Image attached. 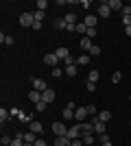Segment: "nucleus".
I'll return each instance as SVG.
<instances>
[{
	"instance_id": "38",
	"label": "nucleus",
	"mask_w": 131,
	"mask_h": 146,
	"mask_svg": "<svg viewBox=\"0 0 131 146\" xmlns=\"http://www.w3.org/2000/svg\"><path fill=\"white\" fill-rule=\"evenodd\" d=\"M9 113H11V118H18L20 113H22V111H20L18 107H11V109H9Z\"/></svg>"
},
{
	"instance_id": "23",
	"label": "nucleus",
	"mask_w": 131,
	"mask_h": 146,
	"mask_svg": "<svg viewBox=\"0 0 131 146\" xmlns=\"http://www.w3.org/2000/svg\"><path fill=\"white\" fill-rule=\"evenodd\" d=\"M98 120H100V122H105V124H107V122L112 120V113H109V111H100V113H98Z\"/></svg>"
},
{
	"instance_id": "51",
	"label": "nucleus",
	"mask_w": 131,
	"mask_h": 146,
	"mask_svg": "<svg viewBox=\"0 0 131 146\" xmlns=\"http://www.w3.org/2000/svg\"><path fill=\"white\" fill-rule=\"evenodd\" d=\"M129 127H131V120H129Z\"/></svg>"
},
{
	"instance_id": "46",
	"label": "nucleus",
	"mask_w": 131,
	"mask_h": 146,
	"mask_svg": "<svg viewBox=\"0 0 131 146\" xmlns=\"http://www.w3.org/2000/svg\"><path fill=\"white\" fill-rule=\"evenodd\" d=\"M66 31H68V33H74V31H76V24H68V29H66Z\"/></svg>"
},
{
	"instance_id": "4",
	"label": "nucleus",
	"mask_w": 131,
	"mask_h": 146,
	"mask_svg": "<svg viewBox=\"0 0 131 146\" xmlns=\"http://www.w3.org/2000/svg\"><path fill=\"white\" fill-rule=\"evenodd\" d=\"M20 24H22V26H31V29H33V24H35L33 13H22V15H20Z\"/></svg>"
},
{
	"instance_id": "12",
	"label": "nucleus",
	"mask_w": 131,
	"mask_h": 146,
	"mask_svg": "<svg viewBox=\"0 0 131 146\" xmlns=\"http://www.w3.org/2000/svg\"><path fill=\"white\" fill-rule=\"evenodd\" d=\"M29 100L37 105L39 100H42V92H37V90H31V92H29Z\"/></svg>"
},
{
	"instance_id": "8",
	"label": "nucleus",
	"mask_w": 131,
	"mask_h": 146,
	"mask_svg": "<svg viewBox=\"0 0 131 146\" xmlns=\"http://www.w3.org/2000/svg\"><path fill=\"white\" fill-rule=\"evenodd\" d=\"M55 92H53V90H50V87H48V90H46V92H42V100H44V103H46V105H50V103H53V100H55Z\"/></svg>"
},
{
	"instance_id": "35",
	"label": "nucleus",
	"mask_w": 131,
	"mask_h": 146,
	"mask_svg": "<svg viewBox=\"0 0 131 146\" xmlns=\"http://www.w3.org/2000/svg\"><path fill=\"white\" fill-rule=\"evenodd\" d=\"M46 7H48V0H37V9L39 11H46Z\"/></svg>"
},
{
	"instance_id": "7",
	"label": "nucleus",
	"mask_w": 131,
	"mask_h": 146,
	"mask_svg": "<svg viewBox=\"0 0 131 146\" xmlns=\"http://www.w3.org/2000/svg\"><path fill=\"white\" fill-rule=\"evenodd\" d=\"M79 129H81V137H83V135L94 133V124H92V122H79Z\"/></svg>"
},
{
	"instance_id": "26",
	"label": "nucleus",
	"mask_w": 131,
	"mask_h": 146,
	"mask_svg": "<svg viewBox=\"0 0 131 146\" xmlns=\"http://www.w3.org/2000/svg\"><path fill=\"white\" fill-rule=\"evenodd\" d=\"M9 118H11V113H9V109H5V107H2V109H0V122L5 124V120H9Z\"/></svg>"
},
{
	"instance_id": "22",
	"label": "nucleus",
	"mask_w": 131,
	"mask_h": 146,
	"mask_svg": "<svg viewBox=\"0 0 131 146\" xmlns=\"http://www.w3.org/2000/svg\"><path fill=\"white\" fill-rule=\"evenodd\" d=\"M98 79H100V72H98V70H92V72L87 74V81H92V83H96Z\"/></svg>"
},
{
	"instance_id": "16",
	"label": "nucleus",
	"mask_w": 131,
	"mask_h": 146,
	"mask_svg": "<svg viewBox=\"0 0 131 146\" xmlns=\"http://www.w3.org/2000/svg\"><path fill=\"white\" fill-rule=\"evenodd\" d=\"M35 140H37V135L33 133V131H26L24 133V142L26 144H35Z\"/></svg>"
},
{
	"instance_id": "50",
	"label": "nucleus",
	"mask_w": 131,
	"mask_h": 146,
	"mask_svg": "<svg viewBox=\"0 0 131 146\" xmlns=\"http://www.w3.org/2000/svg\"><path fill=\"white\" fill-rule=\"evenodd\" d=\"M129 103H131V94H129Z\"/></svg>"
},
{
	"instance_id": "27",
	"label": "nucleus",
	"mask_w": 131,
	"mask_h": 146,
	"mask_svg": "<svg viewBox=\"0 0 131 146\" xmlns=\"http://www.w3.org/2000/svg\"><path fill=\"white\" fill-rule=\"evenodd\" d=\"M55 146H70L68 137H55Z\"/></svg>"
},
{
	"instance_id": "42",
	"label": "nucleus",
	"mask_w": 131,
	"mask_h": 146,
	"mask_svg": "<svg viewBox=\"0 0 131 146\" xmlns=\"http://www.w3.org/2000/svg\"><path fill=\"white\" fill-rule=\"evenodd\" d=\"M33 146H48V144H46V140H44V137H37Z\"/></svg>"
},
{
	"instance_id": "18",
	"label": "nucleus",
	"mask_w": 131,
	"mask_h": 146,
	"mask_svg": "<svg viewBox=\"0 0 131 146\" xmlns=\"http://www.w3.org/2000/svg\"><path fill=\"white\" fill-rule=\"evenodd\" d=\"M76 63H79V66H87V63H90V55L83 52L81 57H76Z\"/></svg>"
},
{
	"instance_id": "44",
	"label": "nucleus",
	"mask_w": 131,
	"mask_h": 146,
	"mask_svg": "<svg viewBox=\"0 0 131 146\" xmlns=\"http://www.w3.org/2000/svg\"><path fill=\"white\" fill-rule=\"evenodd\" d=\"M70 146H85V144H83V140L79 137V140H72V142H70Z\"/></svg>"
},
{
	"instance_id": "10",
	"label": "nucleus",
	"mask_w": 131,
	"mask_h": 146,
	"mask_svg": "<svg viewBox=\"0 0 131 146\" xmlns=\"http://www.w3.org/2000/svg\"><path fill=\"white\" fill-rule=\"evenodd\" d=\"M55 55H57V57H59V61H61V59H63V61H66V59H68V57H70V50H68V48H66V46H59V48H57V50H55Z\"/></svg>"
},
{
	"instance_id": "48",
	"label": "nucleus",
	"mask_w": 131,
	"mask_h": 146,
	"mask_svg": "<svg viewBox=\"0 0 131 146\" xmlns=\"http://www.w3.org/2000/svg\"><path fill=\"white\" fill-rule=\"evenodd\" d=\"M100 146H112V142H107V144H100Z\"/></svg>"
},
{
	"instance_id": "3",
	"label": "nucleus",
	"mask_w": 131,
	"mask_h": 146,
	"mask_svg": "<svg viewBox=\"0 0 131 146\" xmlns=\"http://www.w3.org/2000/svg\"><path fill=\"white\" fill-rule=\"evenodd\" d=\"M66 137H68L70 142H72V140H79V137H81V129H79V124H74V127H68V133H66Z\"/></svg>"
},
{
	"instance_id": "1",
	"label": "nucleus",
	"mask_w": 131,
	"mask_h": 146,
	"mask_svg": "<svg viewBox=\"0 0 131 146\" xmlns=\"http://www.w3.org/2000/svg\"><path fill=\"white\" fill-rule=\"evenodd\" d=\"M53 133H55V137H66V133H68V127H66V124H63V122H53Z\"/></svg>"
},
{
	"instance_id": "47",
	"label": "nucleus",
	"mask_w": 131,
	"mask_h": 146,
	"mask_svg": "<svg viewBox=\"0 0 131 146\" xmlns=\"http://www.w3.org/2000/svg\"><path fill=\"white\" fill-rule=\"evenodd\" d=\"M125 33H127V37H131V26H125Z\"/></svg>"
},
{
	"instance_id": "45",
	"label": "nucleus",
	"mask_w": 131,
	"mask_h": 146,
	"mask_svg": "<svg viewBox=\"0 0 131 146\" xmlns=\"http://www.w3.org/2000/svg\"><path fill=\"white\" fill-rule=\"evenodd\" d=\"M120 13H122V15H131V7H129V5L122 7V11H120Z\"/></svg>"
},
{
	"instance_id": "31",
	"label": "nucleus",
	"mask_w": 131,
	"mask_h": 146,
	"mask_svg": "<svg viewBox=\"0 0 131 146\" xmlns=\"http://www.w3.org/2000/svg\"><path fill=\"white\" fill-rule=\"evenodd\" d=\"M85 107H87V113H90V118H92V116H98V109H96L94 105H85Z\"/></svg>"
},
{
	"instance_id": "9",
	"label": "nucleus",
	"mask_w": 131,
	"mask_h": 146,
	"mask_svg": "<svg viewBox=\"0 0 131 146\" xmlns=\"http://www.w3.org/2000/svg\"><path fill=\"white\" fill-rule=\"evenodd\" d=\"M33 90L46 92V90H48V85H46V81H44V79H33Z\"/></svg>"
},
{
	"instance_id": "29",
	"label": "nucleus",
	"mask_w": 131,
	"mask_h": 146,
	"mask_svg": "<svg viewBox=\"0 0 131 146\" xmlns=\"http://www.w3.org/2000/svg\"><path fill=\"white\" fill-rule=\"evenodd\" d=\"M63 72L68 74V76H76V66H66V70Z\"/></svg>"
},
{
	"instance_id": "20",
	"label": "nucleus",
	"mask_w": 131,
	"mask_h": 146,
	"mask_svg": "<svg viewBox=\"0 0 131 146\" xmlns=\"http://www.w3.org/2000/svg\"><path fill=\"white\" fill-rule=\"evenodd\" d=\"M81 140H83L85 146H94V140H96V137H94V133H90V135H83Z\"/></svg>"
},
{
	"instance_id": "19",
	"label": "nucleus",
	"mask_w": 131,
	"mask_h": 146,
	"mask_svg": "<svg viewBox=\"0 0 131 146\" xmlns=\"http://www.w3.org/2000/svg\"><path fill=\"white\" fill-rule=\"evenodd\" d=\"M18 120H20V122H26V124H31V122H33V116H31V113H24V111H22V113L18 116Z\"/></svg>"
},
{
	"instance_id": "17",
	"label": "nucleus",
	"mask_w": 131,
	"mask_h": 146,
	"mask_svg": "<svg viewBox=\"0 0 131 146\" xmlns=\"http://www.w3.org/2000/svg\"><path fill=\"white\" fill-rule=\"evenodd\" d=\"M81 48L85 50V52H90V48H92V39H90V37H81Z\"/></svg>"
},
{
	"instance_id": "41",
	"label": "nucleus",
	"mask_w": 131,
	"mask_h": 146,
	"mask_svg": "<svg viewBox=\"0 0 131 146\" xmlns=\"http://www.w3.org/2000/svg\"><path fill=\"white\" fill-rule=\"evenodd\" d=\"M85 37H90V39H94V37H96V29H87Z\"/></svg>"
},
{
	"instance_id": "14",
	"label": "nucleus",
	"mask_w": 131,
	"mask_h": 146,
	"mask_svg": "<svg viewBox=\"0 0 131 146\" xmlns=\"http://www.w3.org/2000/svg\"><path fill=\"white\" fill-rule=\"evenodd\" d=\"M107 5H109V9H112V11H122V7H125L120 0H109Z\"/></svg>"
},
{
	"instance_id": "11",
	"label": "nucleus",
	"mask_w": 131,
	"mask_h": 146,
	"mask_svg": "<svg viewBox=\"0 0 131 146\" xmlns=\"http://www.w3.org/2000/svg\"><path fill=\"white\" fill-rule=\"evenodd\" d=\"M109 13H112L109 5H107V2H103V5L98 7V18H109Z\"/></svg>"
},
{
	"instance_id": "5",
	"label": "nucleus",
	"mask_w": 131,
	"mask_h": 146,
	"mask_svg": "<svg viewBox=\"0 0 131 146\" xmlns=\"http://www.w3.org/2000/svg\"><path fill=\"white\" fill-rule=\"evenodd\" d=\"M44 63L50 68H57V63H59V57L55 55V52H48V55H44Z\"/></svg>"
},
{
	"instance_id": "37",
	"label": "nucleus",
	"mask_w": 131,
	"mask_h": 146,
	"mask_svg": "<svg viewBox=\"0 0 131 146\" xmlns=\"http://www.w3.org/2000/svg\"><path fill=\"white\" fill-rule=\"evenodd\" d=\"M46 107H48V105L44 103V100H39V103L35 105V111H46Z\"/></svg>"
},
{
	"instance_id": "30",
	"label": "nucleus",
	"mask_w": 131,
	"mask_h": 146,
	"mask_svg": "<svg viewBox=\"0 0 131 146\" xmlns=\"http://www.w3.org/2000/svg\"><path fill=\"white\" fill-rule=\"evenodd\" d=\"M11 142H13V137H9V135H2V137H0V144L2 146H11Z\"/></svg>"
},
{
	"instance_id": "24",
	"label": "nucleus",
	"mask_w": 131,
	"mask_h": 146,
	"mask_svg": "<svg viewBox=\"0 0 131 146\" xmlns=\"http://www.w3.org/2000/svg\"><path fill=\"white\" fill-rule=\"evenodd\" d=\"M55 29L57 31H63V29H68V22H66V20H55Z\"/></svg>"
},
{
	"instance_id": "6",
	"label": "nucleus",
	"mask_w": 131,
	"mask_h": 146,
	"mask_svg": "<svg viewBox=\"0 0 131 146\" xmlns=\"http://www.w3.org/2000/svg\"><path fill=\"white\" fill-rule=\"evenodd\" d=\"M29 131H33L35 135H39V137H42V133H44V124H42V122H37V120H33L31 124H29Z\"/></svg>"
},
{
	"instance_id": "2",
	"label": "nucleus",
	"mask_w": 131,
	"mask_h": 146,
	"mask_svg": "<svg viewBox=\"0 0 131 146\" xmlns=\"http://www.w3.org/2000/svg\"><path fill=\"white\" fill-rule=\"evenodd\" d=\"M87 116H90V113H87V107H76L74 109V120L76 122H85Z\"/></svg>"
},
{
	"instance_id": "34",
	"label": "nucleus",
	"mask_w": 131,
	"mask_h": 146,
	"mask_svg": "<svg viewBox=\"0 0 131 146\" xmlns=\"http://www.w3.org/2000/svg\"><path fill=\"white\" fill-rule=\"evenodd\" d=\"M33 18H35V22H42V20H44V11H39V9H37V11H33Z\"/></svg>"
},
{
	"instance_id": "40",
	"label": "nucleus",
	"mask_w": 131,
	"mask_h": 146,
	"mask_svg": "<svg viewBox=\"0 0 131 146\" xmlns=\"http://www.w3.org/2000/svg\"><path fill=\"white\" fill-rule=\"evenodd\" d=\"M85 87H87V92H96V83H92V81H87Z\"/></svg>"
},
{
	"instance_id": "13",
	"label": "nucleus",
	"mask_w": 131,
	"mask_h": 146,
	"mask_svg": "<svg viewBox=\"0 0 131 146\" xmlns=\"http://www.w3.org/2000/svg\"><path fill=\"white\" fill-rule=\"evenodd\" d=\"M96 20H98L96 15H87V18L83 20V24H85L87 29H96Z\"/></svg>"
},
{
	"instance_id": "52",
	"label": "nucleus",
	"mask_w": 131,
	"mask_h": 146,
	"mask_svg": "<svg viewBox=\"0 0 131 146\" xmlns=\"http://www.w3.org/2000/svg\"><path fill=\"white\" fill-rule=\"evenodd\" d=\"M129 7H131V5H129Z\"/></svg>"
},
{
	"instance_id": "36",
	"label": "nucleus",
	"mask_w": 131,
	"mask_h": 146,
	"mask_svg": "<svg viewBox=\"0 0 131 146\" xmlns=\"http://www.w3.org/2000/svg\"><path fill=\"white\" fill-rule=\"evenodd\" d=\"M120 79H122V72H114L112 74V83H120Z\"/></svg>"
},
{
	"instance_id": "32",
	"label": "nucleus",
	"mask_w": 131,
	"mask_h": 146,
	"mask_svg": "<svg viewBox=\"0 0 131 146\" xmlns=\"http://www.w3.org/2000/svg\"><path fill=\"white\" fill-rule=\"evenodd\" d=\"M63 74H66V72H63V70H61L59 66H57V68H53V76H55V79H59V76H63Z\"/></svg>"
},
{
	"instance_id": "28",
	"label": "nucleus",
	"mask_w": 131,
	"mask_h": 146,
	"mask_svg": "<svg viewBox=\"0 0 131 146\" xmlns=\"http://www.w3.org/2000/svg\"><path fill=\"white\" fill-rule=\"evenodd\" d=\"M90 57H98L100 55V46H96V44H92V48H90V52H87Z\"/></svg>"
},
{
	"instance_id": "39",
	"label": "nucleus",
	"mask_w": 131,
	"mask_h": 146,
	"mask_svg": "<svg viewBox=\"0 0 131 146\" xmlns=\"http://www.w3.org/2000/svg\"><path fill=\"white\" fill-rule=\"evenodd\" d=\"M96 140H98L100 144H107V142H109V137H107V133H100L98 137H96Z\"/></svg>"
},
{
	"instance_id": "43",
	"label": "nucleus",
	"mask_w": 131,
	"mask_h": 146,
	"mask_svg": "<svg viewBox=\"0 0 131 146\" xmlns=\"http://www.w3.org/2000/svg\"><path fill=\"white\" fill-rule=\"evenodd\" d=\"M122 24H125V26H131V15H122Z\"/></svg>"
},
{
	"instance_id": "21",
	"label": "nucleus",
	"mask_w": 131,
	"mask_h": 146,
	"mask_svg": "<svg viewBox=\"0 0 131 146\" xmlns=\"http://www.w3.org/2000/svg\"><path fill=\"white\" fill-rule=\"evenodd\" d=\"M61 118H63V120H72V118H74V111H72V109H68V107H66V109L61 111Z\"/></svg>"
},
{
	"instance_id": "25",
	"label": "nucleus",
	"mask_w": 131,
	"mask_h": 146,
	"mask_svg": "<svg viewBox=\"0 0 131 146\" xmlns=\"http://www.w3.org/2000/svg\"><path fill=\"white\" fill-rule=\"evenodd\" d=\"M63 20H66L68 24H76V13H66V15H63Z\"/></svg>"
},
{
	"instance_id": "33",
	"label": "nucleus",
	"mask_w": 131,
	"mask_h": 146,
	"mask_svg": "<svg viewBox=\"0 0 131 146\" xmlns=\"http://www.w3.org/2000/svg\"><path fill=\"white\" fill-rule=\"evenodd\" d=\"M76 33L85 37V33H87V26H85V24H76Z\"/></svg>"
},
{
	"instance_id": "15",
	"label": "nucleus",
	"mask_w": 131,
	"mask_h": 146,
	"mask_svg": "<svg viewBox=\"0 0 131 146\" xmlns=\"http://www.w3.org/2000/svg\"><path fill=\"white\" fill-rule=\"evenodd\" d=\"M0 42L5 44V46H13V42H15V39H13L11 35H5V33H0Z\"/></svg>"
},
{
	"instance_id": "49",
	"label": "nucleus",
	"mask_w": 131,
	"mask_h": 146,
	"mask_svg": "<svg viewBox=\"0 0 131 146\" xmlns=\"http://www.w3.org/2000/svg\"><path fill=\"white\" fill-rule=\"evenodd\" d=\"M24 146H33V144H26V142H24Z\"/></svg>"
}]
</instances>
